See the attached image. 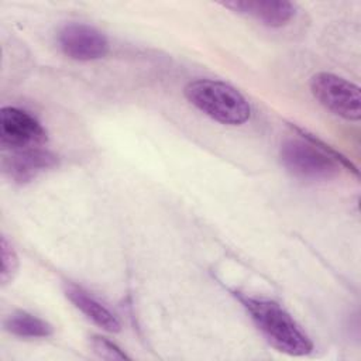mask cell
Segmentation results:
<instances>
[{
	"mask_svg": "<svg viewBox=\"0 0 361 361\" xmlns=\"http://www.w3.org/2000/svg\"><path fill=\"white\" fill-rule=\"evenodd\" d=\"M298 131L306 140H286L279 151L281 162L289 173L306 180H329L338 175L341 165L357 173V169L341 154L302 130L298 128Z\"/></svg>",
	"mask_w": 361,
	"mask_h": 361,
	"instance_id": "2",
	"label": "cell"
},
{
	"mask_svg": "<svg viewBox=\"0 0 361 361\" xmlns=\"http://www.w3.org/2000/svg\"><path fill=\"white\" fill-rule=\"evenodd\" d=\"M65 295L73 303V306L78 307L94 324H97L99 327H102L103 330L110 331V333L120 331L121 324H120L118 319L104 305H102L96 298L89 295V292H86L85 289H82L78 285L66 283Z\"/></svg>",
	"mask_w": 361,
	"mask_h": 361,
	"instance_id": "9",
	"label": "cell"
},
{
	"mask_svg": "<svg viewBox=\"0 0 361 361\" xmlns=\"http://www.w3.org/2000/svg\"><path fill=\"white\" fill-rule=\"evenodd\" d=\"M61 51L75 61H94L109 52V39L97 28L83 24L71 23L58 32Z\"/></svg>",
	"mask_w": 361,
	"mask_h": 361,
	"instance_id": "6",
	"label": "cell"
},
{
	"mask_svg": "<svg viewBox=\"0 0 361 361\" xmlns=\"http://www.w3.org/2000/svg\"><path fill=\"white\" fill-rule=\"evenodd\" d=\"M58 157L41 147L14 149L3 159L4 175L16 183H27L58 165Z\"/></svg>",
	"mask_w": 361,
	"mask_h": 361,
	"instance_id": "7",
	"label": "cell"
},
{
	"mask_svg": "<svg viewBox=\"0 0 361 361\" xmlns=\"http://www.w3.org/2000/svg\"><path fill=\"white\" fill-rule=\"evenodd\" d=\"M4 329L14 336L27 338H45L52 336L54 327L31 313L16 312L4 320Z\"/></svg>",
	"mask_w": 361,
	"mask_h": 361,
	"instance_id": "10",
	"label": "cell"
},
{
	"mask_svg": "<svg viewBox=\"0 0 361 361\" xmlns=\"http://www.w3.org/2000/svg\"><path fill=\"white\" fill-rule=\"evenodd\" d=\"M0 257H1V269H0V281L1 285H7L13 281L17 269H18V257L13 245L3 235L0 243Z\"/></svg>",
	"mask_w": 361,
	"mask_h": 361,
	"instance_id": "11",
	"label": "cell"
},
{
	"mask_svg": "<svg viewBox=\"0 0 361 361\" xmlns=\"http://www.w3.org/2000/svg\"><path fill=\"white\" fill-rule=\"evenodd\" d=\"M223 6L267 27H282L295 16V4L283 0H231Z\"/></svg>",
	"mask_w": 361,
	"mask_h": 361,
	"instance_id": "8",
	"label": "cell"
},
{
	"mask_svg": "<svg viewBox=\"0 0 361 361\" xmlns=\"http://www.w3.org/2000/svg\"><path fill=\"white\" fill-rule=\"evenodd\" d=\"M185 96L190 104L221 124L241 126L251 116L247 99L233 86L219 80H193L186 85Z\"/></svg>",
	"mask_w": 361,
	"mask_h": 361,
	"instance_id": "3",
	"label": "cell"
},
{
	"mask_svg": "<svg viewBox=\"0 0 361 361\" xmlns=\"http://www.w3.org/2000/svg\"><path fill=\"white\" fill-rule=\"evenodd\" d=\"M310 90L316 100L327 110L350 121L361 118L360 87L329 72H319L310 79Z\"/></svg>",
	"mask_w": 361,
	"mask_h": 361,
	"instance_id": "4",
	"label": "cell"
},
{
	"mask_svg": "<svg viewBox=\"0 0 361 361\" xmlns=\"http://www.w3.org/2000/svg\"><path fill=\"white\" fill-rule=\"evenodd\" d=\"M255 327L278 351L302 357L313 350V343L295 319L276 302L264 298L238 296Z\"/></svg>",
	"mask_w": 361,
	"mask_h": 361,
	"instance_id": "1",
	"label": "cell"
},
{
	"mask_svg": "<svg viewBox=\"0 0 361 361\" xmlns=\"http://www.w3.org/2000/svg\"><path fill=\"white\" fill-rule=\"evenodd\" d=\"M47 142V131L30 113L3 107L0 113V144L4 149H24Z\"/></svg>",
	"mask_w": 361,
	"mask_h": 361,
	"instance_id": "5",
	"label": "cell"
},
{
	"mask_svg": "<svg viewBox=\"0 0 361 361\" xmlns=\"http://www.w3.org/2000/svg\"><path fill=\"white\" fill-rule=\"evenodd\" d=\"M90 347L93 353L103 360H127L128 358V355L117 344L100 336H93L90 338Z\"/></svg>",
	"mask_w": 361,
	"mask_h": 361,
	"instance_id": "12",
	"label": "cell"
}]
</instances>
